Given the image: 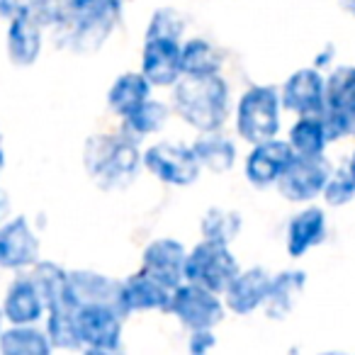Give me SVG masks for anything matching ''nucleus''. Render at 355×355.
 <instances>
[{"mask_svg":"<svg viewBox=\"0 0 355 355\" xmlns=\"http://www.w3.org/2000/svg\"><path fill=\"white\" fill-rule=\"evenodd\" d=\"M69 302L76 309L90 304H110L119 309V280L95 270H71Z\"/></svg>","mask_w":355,"mask_h":355,"instance_id":"nucleus-18","label":"nucleus"},{"mask_svg":"<svg viewBox=\"0 0 355 355\" xmlns=\"http://www.w3.org/2000/svg\"><path fill=\"white\" fill-rule=\"evenodd\" d=\"M292 158H295V151H292L290 141H282L277 137L253 144L246 161H243L246 180L253 188H272V185H277L282 173L287 171Z\"/></svg>","mask_w":355,"mask_h":355,"instance_id":"nucleus-12","label":"nucleus"},{"mask_svg":"<svg viewBox=\"0 0 355 355\" xmlns=\"http://www.w3.org/2000/svg\"><path fill=\"white\" fill-rule=\"evenodd\" d=\"M280 114V90L272 88V85H251V88H246L241 98H239L236 114H234L239 139H243V141L253 146V144L277 137Z\"/></svg>","mask_w":355,"mask_h":355,"instance_id":"nucleus-3","label":"nucleus"},{"mask_svg":"<svg viewBox=\"0 0 355 355\" xmlns=\"http://www.w3.org/2000/svg\"><path fill=\"white\" fill-rule=\"evenodd\" d=\"M331 61H334V46H326L324 51H321V54H316V59H314V66L316 69H324V66H329Z\"/></svg>","mask_w":355,"mask_h":355,"instance_id":"nucleus-36","label":"nucleus"},{"mask_svg":"<svg viewBox=\"0 0 355 355\" xmlns=\"http://www.w3.org/2000/svg\"><path fill=\"white\" fill-rule=\"evenodd\" d=\"M141 163L156 180L173 188H188L198 183L202 166L195 156L193 144L183 141H156L144 148Z\"/></svg>","mask_w":355,"mask_h":355,"instance_id":"nucleus-5","label":"nucleus"},{"mask_svg":"<svg viewBox=\"0 0 355 355\" xmlns=\"http://www.w3.org/2000/svg\"><path fill=\"white\" fill-rule=\"evenodd\" d=\"M321 198L326 200L329 207H343V205L353 202L355 200V178H353V173L348 171V166L338 168V171H331Z\"/></svg>","mask_w":355,"mask_h":355,"instance_id":"nucleus-32","label":"nucleus"},{"mask_svg":"<svg viewBox=\"0 0 355 355\" xmlns=\"http://www.w3.org/2000/svg\"><path fill=\"white\" fill-rule=\"evenodd\" d=\"M185 20L183 15L173 8H161L148 20L146 37H168V40H183Z\"/></svg>","mask_w":355,"mask_h":355,"instance_id":"nucleus-34","label":"nucleus"},{"mask_svg":"<svg viewBox=\"0 0 355 355\" xmlns=\"http://www.w3.org/2000/svg\"><path fill=\"white\" fill-rule=\"evenodd\" d=\"M282 107L300 114H321L326 105V76L319 69H300L282 83Z\"/></svg>","mask_w":355,"mask_h":355,"instance_id":"nucleus-14","label":"nucleus"},{"mask_svg":"<svg viewBox=\"0 0 355 355\" xmlns=\"http://www.w3.org/2000/svg\"><path fill=\"white\" fill-rule=\"evenodd\" d=\"M348 171L353 173V178H355V151H353V156H350V163H348Z\"/></svg>","mask_w":355,"mask_h":355,"instance_id":"nucleus-41","label":"nucleus"},{"mask_svg":"<svg viewBox=\"0 0 355 355\" xmlns=\"http://www.w3.org/2000/svg\"><path fill=\"white\" fill-rule=\"evenodd\" d=\"M114 22L117 20L112 17H73L66 12L59 27L64 30V42L71 44V49L78 54H90L107 42L114 30Z\"/></svg>","mask_w":355,"mask_h":355,"instance_id":"nucleus-21","label":"nucleus"},{"mask_svg":"<svg viewBox=\"0 0 355 355\" xmlns=\"http://www.w3.org/2000/svg\"><path fill=\"white\" fill-rule=\"evenodd\" d=\"M6 219H10V200H8V195L0 190V224L6 222Z\"/></svg>","mask_w":355,"mask_h":355,"instance_id":"nucleus-37","label":"nucleus"},{"mask_svg":"<svg viewBox=\"0 0 355 355\" xmlns=\"http://www.w3.org/2000/svg\"><path fill=\"white\" fill-rule=\"evenodd\" d=\"M200 232H202V239H207V241L229 243L232 246L236 241L239 232H241V214L234 212V209L212 207L205 212L202 222H200Z\"/></svg>","mask_w":355,"mask_h":355,"instance_id":"nucleus-31","label":"nucleus"},{"mask_svg":"<svg viewBox=\"0 0 355 355\" xmlns=\"http://www.w3.org/2000/svg\"><path fill=\"white\" fill-rule=\"evenodd\" d=\"M185 263H188V248L168 236L153 239L141 253V270H146L171 290L185 280Z\"/></svg>","mask_w":355,"mask_h":355,"instance_id":"nucleus-15","label":"nucleus"},{"mask_svg":"<svg viewBox=\"0 0 355 355\" xmlns=\"http://www.w3.org/2000/svg\"><path fill=\"white\" fill-rule=\"evenodd\" d=\"M44 331L51 340V348L59 350H80L78 345V326H76V306L61 304L46 309Z\"/></svg>","mask_w":355,"mask_h":355,"instance_id":"nucleus-30","label":"nucleus"},{"mask_svg":"<svg viewBox=\"0 0 355 355\" xmlns=\"http://www.w3.org/2000/svg\"><path fill=\"white\" fill-rule=\"evenodd\" d=\"M42 44H44V27L32 17H12L8 25V37H6V49L8 59L12 66H27L37 64L42 54Z\"/></svg>","mask_w":355,"mask_h":355,"instance_id":"nucleus-20","label":"nucleus"},{"mask_svg":"<svg viewBox=\"0 0 355 355\" xmlns=\"http://www.w3.org/2000/svg\"><path fill=\"white\" fill-rule=\"evenodd\" d=\"M329 232V224H326V212L314 205H306L304 209L295 214L287 224L285 234V246L290 258H302L311 251V248L321 246Z\"/></svg>","mask_w":355,"mask_h":355,"instance_id":"nucleus-19","label":"nucleus"},{"mask_svg":"<svg viewBox=\"0 0 355 355\" xmlns=\"http://www.w3.org/2000/svg\"><path fill=\"white\" fill-rule=\"evenodd\" d=\"M51 350L49 336L37 324H10L0 334V353L6 355H46Z\"/></svg>","mask_w":355,"mask_h":355,"instance_id":"nucleus-26","label":"nucleus"},{"mask_svg":"<svg viewBox=\"0 0 355 355\" xmlns=\"http://www.w3.org/2000/svg\"><path fill=\"white\" fill-rule=\"evenodd\" d=\"M151 90H153V85L148 83L141 71H127V73L117 76L114 83L110 85L107 107L122 119V117H127L129 112H134L141 103H146V100L151 98Z\"/></svg>","mask_w":355,"mask_h":355,"instance_id":"nucleus-22","label":"nucleus"},{"mask_svg":"<svg viewBox=\"0 0 355 355\" xmlns=\"http://www.w3.org/2000/svg\"><path fill=\"white\" fill-rule=\"evenodd\" d=\"M124 0H64L66 12L73 17H112L117 20Z\"/></svg>","mask_w":355,"mask_h":355,"instance_id":"nucleus-33","label":"nucleus"},{"mask_svg":"<svg viewBox=\"0 0 355 355\" xmlns=\"http://www.w3.org/2000/svg\"><path fill=\"white\" fill-rule=\"evenodd\" d=\"M321 117L331 141L355 132V66H336L326 76V105Z\"/></svg>","mask_w":355,"mask_h":355,"instance_id":"nucleus-8","label":"nucleus"},{"mask_svg":"<svg viewBox=\"0 0 355 355\" xmlns=\"http://www.w3.org/2000/svg\"><path fill=\"white\" fill-rule=\"evenodd\" d=\"M3 314L8 324H37L46 316V304L42 292L37 290L32 275H20L8 285L3 295Z\"/></svg>","mask_w":355,"mask_h":355,"instance_id":"nucleus-17","label":"nucleus"},{"mask_svg":"<svg viewBox=\"0 0 355 355\" xmlns=\"http://www.w3.org/2000/svg\"><path fill=\"white\" fill-rule=\"evenodd\" d=\"M217 345V338H214V329H195L190 331V340H188V348L190 353H209V350Z\"/></svg>","mask_w":355,"mask_h":355,"instance_id":"nucleus-35","label":"nucleus"},{"mask_svg":"<svg viewBox=\"0 0 355 355\" xmlns=\"http://www.w3.org/2000/svg\"><path fill=\"white\" fill-rule=\"evenodd\" d=\"M331 171H334V166L326 161L324 153L321 156H297L295 153V158L280 175L275 188L280 190V195L287 202L309 205L311 200L321 198Z\"/></svg>","mask_w":355,"mask_h":355,"instance_id":"nucleus-9","label":"nucleus"},{"mask_svg":"<svg viewBox=\"0 0 355 355\" xmlns=\"http://www.w3.org/2000/svg\"><path fill=\"white\" fill-rule=\"evenodd\" d=\"M78 345L85 353H117L122 348L124 314L117 306L90 304L76 309Z\"/></svg>","mask_w":355,"mask_h":355,"instance_id":"nucleus-7","label":"nucleus"},{"mask_svg":"<svg viewBox=\"0 0 355 355\" xmlns=\"http://www.w3.org/2000/svg\"><path fill=\"white\" fill-rule=\"evenodd\" d=\"M195 156H198L202 171L209 173H229L236 163V144L229 137H224L222 129L217 132H200L193 141Z\"/></svg>","mask_w":355,"mask_h":355,"instance_id":"nucleus-23","label":"nucleus"},{"mask_svg":"<svg viewBox=\"0 0 355 355\" xmlns=\"http://www.w3.org/2000/svg\"><path fill=\"white\" fill-rule=\"evenodd\" d=\"M42 243L27 217H10L0 224V268L22 272L42 261Z\"/></svg>","mask_w":355,"mask_h":355,"instance_id":"nucleus-10","label":"nucleus"},{"mask_svg":"<svg viewBox=\"0 0 355 355\" xmlns=\"http://www.w3.org/2000/svg\"><path fill=\"white\" fill-rule=\"evenodd\" d=\"M171 292V287L139 268L137 272L119 280V311L124 316L141 314V311H168Z\"/></svg>","mask_w":355,"mask_h":355,"instance_id":"nucleus-13","label":"nucleus"},{"mask_svg":"<svg viewBox=\"0 0 355 355\" xmlns=\"http://www.w3.org/2000/svg\"><path fill=\"white\" fill-rule=\"evenodd\" d=\"M287 141L297 156H321L331 144L324 117L321 114H300L297 122L290 127Z\"/></svg>","mask_w":355,"mask_h":355,"instance_id":"nucleus-25","label":"nucleus"},{"mask_svg":"<svg viewBox=\"0 0 355 355\" xmlns=\"http://www.w3.org/2000/svg\"><path fill=\"white\" fill-rule=\"evenodd\" d=\"M6 331V314H3V304H0V334Z\"/></svg>","mask_w":355,"mask_h":355,"instance_id":"nucleus-40","label":"nucleus"},{"mask_svg":"<svg viewBox=\"0 0 355 355\" xmlns=\"http://www.w3.org/2000/svg\"><path fill=\"white\" fill-rule=\"evenodd\" d=\"M239 261L234 256L229 243H217V241H202L198 246H193V251H188V263H185V280L205 285L209 290L224 295L232 280L236 277Z\"/></svg>","mask_w":355,"mask_h":355,"instance_id":"nucleus-6","label":"nucleus"},{"mask_svg":"<svg viewBox=\"0 0 355 355\" xmlns=\"http://www.w3.org/2000/svg\"><path fill=\"white\" fill-rule=\"evenodd\" d=\"M209 73H222V51L202 37L183 42V76Z\"/></svg>","mask_w":355,"mask_h":355,"instance_id":"nucleus-29","label":"nucleus"},{"mask_svg":"<svg viewBox=\"0 0 355 355\" xmlns=\"http://www.w3.org/2000/svg\"><path fill=\"white\" fill-rule=\"evenodd\" d=\"M141 73L153 88H173L183 78V42L146 37L141 49Z\"/></svg>","mask_w":355,"mask_h":355,"instance_id":"nucleus-11","label":"nucleus"},{"mask_svg":"<svg viewBox=\"0 0 355 355\" xmlns=\"http://www.w3.org/2000/svg\"><path fill=\"white\" fill-rule=\"evenodd\" d=\"M168 314L175 316L188 331L217 329L227 314V304L219 292L198 285V282L183 280L178 287H173Z\"/></svg>","mask_w":355,"mask_h":355,"instance_id":"nucleus-4","label":"nucleus"},{"mask_svg":"<svg viewBox=\"0 0 355 355\" xmlns=\"http://www.w3.org/2000/svg\"><path fill=\"white\" fill-rule=\"evenodd\" d=\"M3 168H6V151H3V139H0V175H3Z\"/></svg>","mask_w":355,"mask_h":355,"instance_id":"nucleus-39","label":"nucleus"},{"mask_svg":"<svg viewBox=\"0 0 355 355\" xmlns=\"http://www.w3.org/2000/svg\"><path fill=\"white\" fill-rule=\"evenodd\" d=\"M137 139L127 134H95L83 146V168L100 190H122L137 178L141 163Z\"/></svg>","mask_w":355,"mask_h":355,"instance_id":"nucleus-2","label":"nucleus"},{"mask_svg":"<svg viewBox=\"0 0 355 355\" xmlns=\"http://www.w3.org/2000/svg\"><path fill=\"white\" fill-rule=\"evenodd\" d=\"M173 112L195 132H217L232 114V88L222 73L183 76L173 85Z\"/></svg>","mask_w":355,"mask_h":355,"instance_id":"nucleus-1","label":"nucleus"},{"mask_svg":"<svg viewBox=\"0 0 355 355\" xmlns=\"http://www.w3.org/2000/svg\"><path fill=\"white\" fill-rule=\"evenodd\" d=\"M168 117H171V107L163 100L148 98L146 103L139 105L134 112H129L127 117H122V132L132 139H146L158 134L166 127Z\"/></svg>","mask_w":355,"mask_h":355,"instance_id":"nucleus-27","label":"nucleus"},{"mask_svg":"<svg viewBox=\"0 0 355 355\" xmlns=\"http://www.w3.org/2000/svg\"><path fill=\"white\" fill-rule=\"evenodd\" d=\"M338 8L343 12H348V15L355 17V0H338Z\"/></svg>","mask_w":355,"mask_h":355,"instance_id":"nucleus-38","label":"nucleus"},{"mask_svg":"<svg viewBox=\"0 0 355 355\" xmlns=\"http://www.w3.org/2000/svg\"><path fill=\"white\" fill-rule=\"evenodd\" d=\"M30 275L35 280L37 290L44 297L46 309H54L61 304H71L69 302V270L51 261H37L30 268Z\"/></svg>","mask_w":355,"mask_h":355,"instance_id":"nucleus-28","label":"nucleus"},{"mask_svg":"<svg viewBox=\"0 0 355 355\" xmlns=\"http://www.w3.org/2000/svg\"><path fill=\"white\" fill-rule=\"evenodd\" d=\"M304 285H306L304 270H282L277 275H272L270 292H268V300L263 304L266 314L270 319H285L295 309L297 300L304 292Z\"/></svg>","mask_w":355,"mask_h":355,"instance_id":"nucleus-24","label":"nucleus"},{"mask_svg":"<svg viewBox=\"0 0 355 355\" xmlns=\"http://www.w3.org/2000/svg\"><path fill=\"white\" fill-rule=\"evenodd\" d=\"M272 275L266 268H246V270H239L236 277L232 280V285L224 290V304L227 311L239 316H248L253 311L263 309L268 300V292H270Z\"/></svg>","mask_w":355,"mask_h":355,"instance_id":"nucleus-16","label":"nucleus"}]
</instances>
